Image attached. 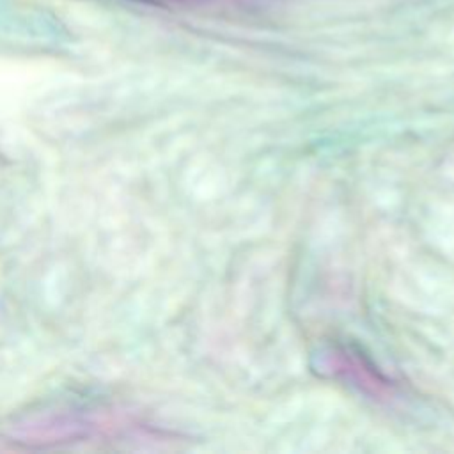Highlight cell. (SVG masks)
<instances>
[{"instance_id":"obj_1","label":"cell","mask_w":454,"mask_h":454,"mask_svg":"<svg viewBox=\"0 0 454 454\" xmlns=\"http://www.w3.org/2000/svg\"><path fill=\"white\" fill-rule=\"evenodd\" d=\"M140 2H165V0H140Z\"/></svg>"}]
</instances>
